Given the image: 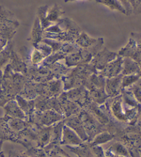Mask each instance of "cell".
I'll list each match as a JSON object with an SVG mask.
<instances>
[{"instance_id": "2", "label": "cell", "mask_w": 141, "mask_h": 157, "mask_svg": "<svg viewBox=\"0 0 141 157\" xmlns=\"http://www.w3.org/2000/svg\"><path fill=\"white\" fill-rule=\"evenodd\" d=\"M109 139L110 140V135L109 134H104V139H103V134H102V135H100V136L97 138V139L96 140V142L97 143H100L104 142L103 140H107Z\"/></svg>"}, {"instance_id": "6", "label": "cell", "mask_w": 141, "mask_h": 157, "mask_svg": "<svg viewBox=\"0 0 141 157\" xmlns=\"http://www.w3.org/2000/svg\"><path fill=\"white\" fill-rule=\"evenodd\" d=\"M0 157H4V154L3 152H2V151L0 153Z\"/></svg>"}, {"instance_id": "1", "label": "cell", "mask_w": 141, "mask_h": 157, "mask_svg": "<svg viewBox=\"0 0 141 157\" xmlns=\"http://www.w3.org/2000/svg\"><path fill=\"white\" fill-rule=\"evenodd\" d=\"M107 154H112V155L115 156H123V157H130L129 154L127 151V149L124 147L123 145L121 144L117 143L113 146V147L110 149V150Z\"/></svg>"}, {"instance_id": "4", "label": "cell", "mask_w": 141, "mask_h": 157, "mask_svg": "<svg viewBox=\"0 0 141 157\" xmlns=\"http://www.w3.org/2000/svg\"><path fill=\"white\" fill-rule=\"evenodd\" d=\"M11 157H29V156H24V155H20V154H15V155H13Z\"/></svg>"}, {"instance_id": "3", "label": "cell", "mask_w": 141, "mask_h": 157, "mask_svg": "<svg viewBox=\"0 0 141 157\" xmlns=\"http://www.w3.org/2000/svg\"><path fill=\"white\" fill-rule=\"evenodd\" d=\"M52 157H68L64 155V154H62L61 153H55L53 154V156Z\"/></svg>"}, {"instance_id": "5", "label": "cell", "mask_w": 141, "mask_h": 157, "mask_svg": "<svg viewBox=\"0 0 141 157\" xmlns=\"http://www.w3.org/2000/svg\"><path fill=\"white\" fill-rule=\"evenodd\" d=\"M2 145H3V141L2 140H1L0 141V153L2 152Z\"/></svg>"}]
</instances>
